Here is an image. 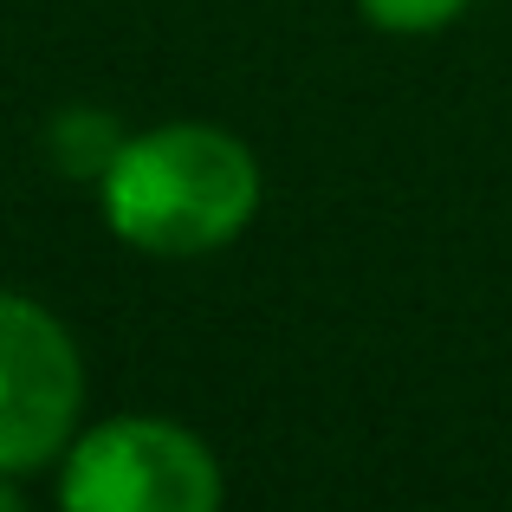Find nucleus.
<instances>
[{"label":"nucleus","mask_w":512,"mask_h":512,"mask_svg":"<svg viewBox=\"0 0 512 512\" xmlns=\"http://www.w3.org/2000/svg\"><path fill=\"white\" fill-rule=\"evenodd\" d=\"M98 208L124 247L195 260L247 234L260 214V163L221 124H156L104 156Z\"/></svg>","instance_id":"nucleus-1"},{"label":"nucleus","mask_w":512,"mask_h":512,"mask_svg":"<svg viewBox=\"0 0 512 512\" xmlns=\"http://www.w3.org/2000/svg\"><path fill=\"white\" fill-rule=\"evenodd\" d=\"M221 461L182 422L111 415L59 454V512H221Z\"/></svg>","instance_id":"nucleus-2"},{"label":"nucleus","mask_w":512,"mask_h":512,"mask_svg":"<svg viewBox=\"0 0 512 512\" xmlns=\"http://www.w3.org/2000/svg\"><path fill=\"white\" fill-rule=\"evenodd\" d=\"M85 409L78 344L46 305L0 292V474H33L72 448Z\"/></svg>","instance_id":"nucleus-3"},{"label":"nucleus","mask_w":512,"mask_h":512,"mask_svg":"<svg viewBox=\"0 0 512 512\" xmlns=\"http://www.w3.org/2000/svg\"><path fill=\"white\" fill-rule=\"evenodd\" d=\"M363 20L383 26V33H441L454 26L474 0H357Z\"/></svg>","instance_id":"nucleus-4"},{"label":"nucleus","mask_w":512,"mask_h":512,"mask_svg":"<svg viewBox=\"0 0 512 512\" xmlns=\"http://www.w3.org/2000/svg\"><path fill=\"white\" fill-rule=\"evenodd\" d=\"M0 512H26L20 493H13V474H0Z\"/></svg>","instance_id":"nucleus-5"}]
</instances>
